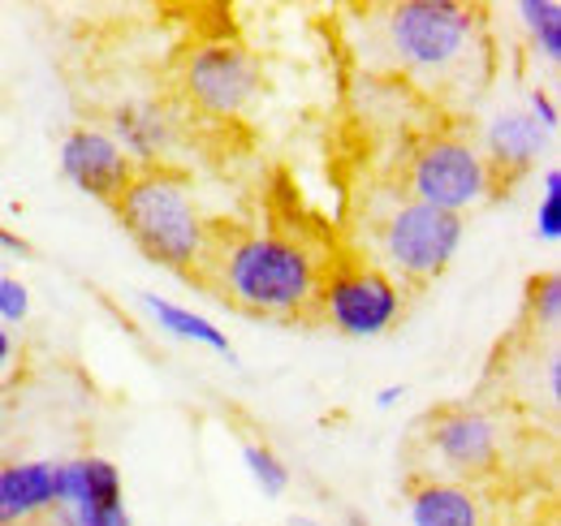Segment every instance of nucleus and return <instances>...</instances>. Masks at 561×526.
I'll list each match as a JSON object with an SVG mask.
<instances>
[{"label":"nucleus","mask_w":561,"mask_h":526,"mask_svg":"<svg viewBox=\"0 0 561 526\" xmlns=\"http://www.w3.org/2000/svg\"><path fill=\"white\" fill-rule=\"evenodd\" d=\"M199 267L220 276L233 307L251 316H302L324 285V263L289 233H216Z\"/></svg>","instance_id":"1"},{"label":"nucleus","mask_w":561,"mask_h":526,"mask_svg":"<svg viewBox=\"0 0 561 526\" xmlns=\"http://www.w3.org/2000/svg\"><path fill=\"white\" fill-rule=\"evenodd\" d=\"M113 211L142 255L169 272H195L208 255V220L186 178L169 173L164 164L139 169L135 182L113 203Z\"/></svg>","instance_id":"2"},{"label":"nucleus","mask_w":561,"mask_h":526,"mask_svg":"<svg viewBox=\"0 0 561 526\" xmlns=\"http://www.w3.org/2000/svg\"><path fill=\"white\" fill-rule=\"evenodd\" d=\"M480 22L458 0H407L389 9V48L393 57L427 78H454L471 66Z\"/></svg>","instance_id":"3"},{"label":"nucleus","mask_w":561,"mask_h":526,"mask_svg":"<svg viewBox=\"0 0 561 526\" xmlns=\"http://www.w3.org/2000/svg\"><path fill=\"white\" fill-rule=\"evenodd\" d=\"M462 247V216L436 211L427 203H398L380 225V255L407 281L440 276Z\"/></svg>","instance_id":"4"},{"label":"nucleus","mask_w":561,"mask_h":526,"mask_svg":"<svg viewBox=\"0 0 561 526\" xmlns=\"http://www.w3.org/2000/svg\"><path fill=\"white\" fill-rule=\"evenodd\" d=\"M407 186H411L415 203L462 216L492 191V173L484 156L467 138H432L415 151Z\"/></svg>","instance_id":"5"},{"label":"nucleus","mask_w":561,"mask_h":526,"mask_svg":"<svg viewBox=\"0 0 561 526\" xmlns=\"http://www.w3.org/2000/svg\"><path fill=\"white\" fill-rule=\"evenodd\" d=\"M316 302L324 320L346 336H380L402 316V289L380 267H367V263H346L324 272Z\"/></svg>","instance_id":"6"},{"label":"nucleus","mask_w":561,"mask_h":526,"mask_svg":"<svg viewBox=\"0 0 561 526\" xmlns=\"http://www.w3.org/2000/svg\"><path fill=\"white\" fill-rule=\"evenodd\" d=\"M264 87V73L260 61L238 48V44H208V48H195L186 57L182 69V91L191 95L195 108H204L208 117H242L255 95Z\"/></svg>","instance_id":"7"},{"label":"nucleus","mask_w":561,"mask_h":526,"mask_svg":"<svg viewBox=\"0 0 561 526\" xmlns=\"http://www.w3.org/2000/svg\"><path fill=\"white\" fill-rule=\"evenodd\" d=\"M61 173L70 178L82 195L100 198V203H117L122 191L135 182V164L130 156L113 142V134L91 130V126H78L73 134H66L61 142Z\"/></svg>","instance_id":"8"},{"label":"nucleus","mask_w":561,"mask_h":526,"mask_svg":"<svg viewBox=\"0 0 561 526\" xmlns=\"http://www.w3.org/2000/svg\"><path fill=\"white\" fill-rule=\"evenodd\" d=\"M436 458L445 461L454 474H489L496 458H501V432L484 410H471V405H454V410H440L432 419V432H427Z\"/></svg>","instance_id":"9"},{"label":"nucleus","mask_w":561,"mask_h":526,"mask_svg":"<svg viewBox=\"0 0 561 526\" xmlns=\"http://www.w3.org/2000/svg\"><path fill=\"white\" fill-rule=\"evenodd\" d=\"M545 147H549V130H540L527 113H501V117H492L489 134H484V164H489L492 182L501 178V173H527L540 156H545Z\"/></svg>","instance_id":"10"},{"label":"nucleus","mask_w":561,"mask_h":526,"mask_svg":"<svg viewBox=\"0 0 561 526\" xmlns=\"http://www.w3.org/2000/svg\"><path fill=\"white\" fill-rule=\"evenodd\" d=\"M57 501V466L53 461H13L0 466V526H18Z\"/></svg>","instance_id":"11"},{"label":"nucleus","mask_w":561,"mask_h":526,"mask_svg":"<svg viewBox=\"0 0 561 526\" xmlns=\"http://www.w3.org/2000/svg\"><path fill=\"white\" fill-rule=\"evenodd\" d=\"M57 510L78 505H126L122 496V470L104 458H73L57 466Z\"/></svg>","instance_id":"12"},{"label":"nucleus","mask_w":561,"mask_h":526,"mask_svg":"<svg viewBox=\"0 0 561 526\" xmlns=\"http://www.w3.org/2000/svg\"><path fill=\"white\" fill-rule=\"evenodd\" d=\"M411 526H484V514L471 488L432 479L411 492Z\"/></svg>","instance_id":"13"},{"label":"nucleus","mask_w":561,"mask_h":526,"mask_svg":"<svg viewBox=\"0 0 561 526\" xmlns=\"http://www.w3.org/2000/svg\"><path fill=\"white\" fill-rule=\"evenodd\" d=\"M113 122H117L113 142L130 156V164L135 169H156L164 147H169V138H173V126L164 122V113L156 104H126V108L113 113Z\"/></svg>","instance_id":"14"},{"label":"nucleus","mask_w":561,"mask_h":526,"mask_svg":"<svg viewBox=\"0 0 561 526\" xmlns=\"http://www.w3.org/2000/svg\"><path fill=\"white\" fill-rule=\"evenodd\" d=\"M139 307L151 316V324H156L160 332H169V336H178V341L208 345L211 354H220V358L233 363V345H229V336L216 329L211 320L195 316L191 307H178V302H169V298H160V294H139Z\"/></svg>","instance_id":"15"},{"label":"nucleus","mask_w":561,"mask_h":526,"mask_svg":"<svg viewBox=\"0 0 561 526\" xmlns=\"http://www.w3.org/2000/svg\"><path fill=\"white\" fill-rule=\"evenodd\" d=\"M518 18L536 44V53L558 66L561 61V4L558 0H518Z\"/></svg>","instance_id":"16"},{"label":"nucleus","mask_w":561,"mask_h":526,"mask_svg":"<svg viewBox=\"0 0 561 526\" xmlns=\"http://www.w3.org/2000/svg\"><path fill=\"white\" fill-rule=\"evenodd\" d=\"M242 461H247V470H251V479H255V488H260L264 496H285L289 470H285V461H280L268 445L247 441V445H242Z\"/></svg>","instance_id":"17"},{"label":"nucleus","mask_w":561,"mask_h":526,"mask_svg":"<svg viewBox=\"0 0 561 526\" xmlns=\"http://www.w3.org/2000/svg\"><path fill=\"white\" fill-rule=\"evenodd\" d=\"M536 238L540 242H558L561 238V169H545V195L536 207Z\"/></svg>","instance_id":"18"},{"label":"nucleus","mask_w":561,"mask_h":526,"mask_svg":"<svg viewBox=\"0 0 561 526\" xmlns=\"http://www.w3.org/2000/svg\"><path fill=\"white\" fill-rule=\"evenodd\" d=\"M531 316H536V324L558 329V320H561V276L558 272H545L540 281H531Z\"/></svg>","instance_id":"19"},{"label":"nucleus","mask_w":561,"mask_h":526,"mask_svg":"<svg viewBox=\"0 0 561 526\" xmlns=\"http://www.w3.org/2000/svg\"><path fill=\"white\" fill-rule=\"evenodd\" d=\"M26 316H31V289L18 276H0V320L22 324Z\"/></svg>","instance_id":"20"},{"label":"nucleus","mask_w":561,"mask_h":526,"mask_svg":"<svg viewBox=\"0 0 561 526\" xmlns=\"http://www.w3.org/2000/svg\"><path fill=\"white\" fill-rule=\"evenodd\" d=\"M527 117L540 126V130H558V104H553V91L549 87H531L527 91Z\"/></svg>","instance_id":"21"},{"label":"nucleus","mask_w":561,"mask_h":526,"mask_svg":"<svg viewBox=\"0 0 561 526\" xmlns=\"http://www.w3.org/2000/svg\"><path fill=\"white\" fill-rule=\"evenodd\" d=\"M0 251H9V255H31V242H26L22 233H13V229L0 225Z\"/></svg>","instance_id":"22"},{"label":"nucleus","mask_w":561,"mask_h":526,"mask_svg":"<svg viewBox=\"0 0 561 526\" xmlns=\"http://www.w3.org/2000/svg\"><path fill=\"white\" fill-rule=\"evenodd\" d=\"M402 397H407V385H385V389L376 393V405H380V410H389V405H398Z\"/></svg>","instance_id":"23"},{"label":"nucleus","mask_w":561,"mask_h":526,"mask_svg":"<svg viewBox=\"0 0 561 526\" xmlns=\"http://www.w3.org/2000/svg\"><path fill=\"white\" fill-rule=\"evenodd\" d=\"M9 354H13V341H9V332L0 329V367L9 363Z\"/></svg>","instance_id":"24"},{"label":"nucleus","mask_w":561,"mask_h":526,"mask_svg":"<svg viewBox=\"0 0 561 526\" xmlns=\"http://www.w3.org/2000/svg\"><path fill=\"white\" fill-rule=\"evenodd\" d=\"M285 526H324V523H320V518H307V514H294Z\"/></svg>","instance_id":"25"}]
</instances>
